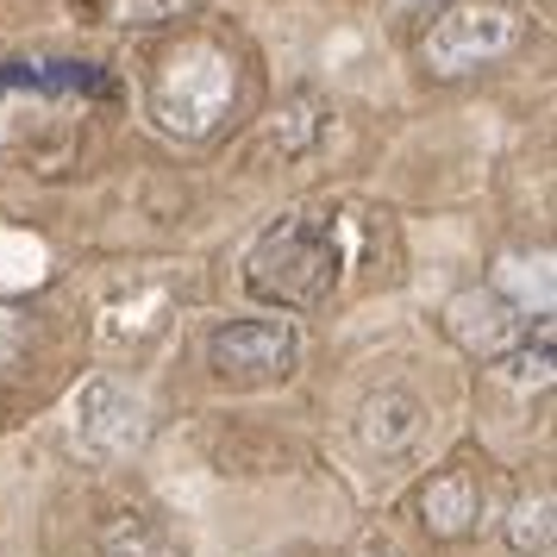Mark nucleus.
Masks as SVG:
<instances>
[{
  "instance_id": "dca6fc26",
  "label": "nucleus",
  "mask_w": 557,
  "mask_h": 557,
  "mask_svg": "<svg viewBox=\"0 0 557 557\" xmlns=\"http://www.w3.org/2000/svg\"><path fill=\"white\" fill-rule=\"evenodd\" d=\"M357 557H388V552H357Z\"/></svg>"
},
{
  "instance_id": "6e6552de",
  "label": "nucleus",
  "mask_w": 557,
  "mask_h": 557,
  "mask_svg": "<svg viewBox=\"0 0 557 557\" xmlns=\"http://www.w3.org/2000/svg\"><path fill=\"white\" fill-rule=\"evenodd\" d=\"M0 88H26V95H113L101 63L88 57H7Z\"/></svg>"
},
{
  "instance_id": "f03ea898",
  "label": "nucleus",
  "mask_w": 557,
  "mask_h": 557,
  "mask_svg": "<svg viewBox=\"0 0 557 557\" xmlns=\"http://www.w3.org/2000/svg\"><path fill=\"white\" fill-rule=\"evenodd\" d=\"M232 95H238V63H232L226 45L213 38H182L176 51L157 57L151 76V113L182 138H207L232 113Z\"/></svg>"
},
{
  "instance_id": "f257e3e1",
  "label": "nucleus",
  "mask_w": 557,
  "mask_h": 557,
  "mask_svg": "<svg viewBox=\"0 0 557 557\" xmlns=\"http://www.w3.org/2000/svg\"><path fill=\"white\" fill-rule=\"evenodd\" d=\"M345 270L338 245V213L332 207H301L257 238L245 251V288L270 307H313L332 295V282Z\"/></svg>"
},
{
  "instance_id": "9b49d317",
  "label": "nucleus",
  "mask_w": 557,
  "mask_h": 557,
  "mask_svg": "<svg viewBox=\"0 0 557 557\" xmlns=\"http://www.w3.org/2000/svg\"><path fill=\"white\" fill-rule=\"evenodd\" d=\"M502 376L507 382H520V388H545L552 382V320H539V326H527L513 345L502 351Z\"/></svg>"
},
{
  "instance_id": "4468645a",
  "label": "nucleus",
  "mask_w": 557,
  "mask_h": 557,
  "mask_svg": "<svg viewBox=\"0 0 557 557\" xmlns=\"http://www.w3.org/2000/svg\"><path fill=\"white\" fill-rule=\"evenodd\" d=\"M120 20H163V13H188V0H113Z\"/></svg>"
},
{
  "instance_id": "423d86ee",
  "label": "nucleus",
  "mask_w": 557,
  "mask_h": 557,
  "mask_svg": "<svg viewBox=\"0 0 557 557\" xmlns=\"http://www.w3.org/2000/svg\"><path fill=\"white\" fill-rule=\"evenodd\" d=\"M527 313H532V301H520V295H507V288L488 282V288H470V295L451 301V338L476 357H502L527 332Z\"/></svg>"
},
{
  "instance_id": "7ed1b4c3",
  "label": "nucleus",
  "mask_w": 557,
  "mask_h": 557,
  "mask_svg": "<svg viewBox=\"0 0 557 557\" xmlns=\"http://www.w3.org/2000/svg\"><path fill=\"white\" fill-rule=\"evenodd\" d=\"M520 13L513 7H495V0H457L438 13V26L426 32V63L438 76H463V70H482V63H502L513 45H520Z\"/></svg>"
},
{
  "instance_id": "39448f33",
  "label": "nucleus",
  "mask_w": 557,
  "mask_h": 557,
  "mask_svg": "<svg viewBox=\"0 0 557 557\" xmlns=\"http://www.w3.org/2000/svg\"><path fill=\"white\" fill-rule=\"evenodd\" d=\"M76 445L88 457H132L145 445V401L126 382L88 376L76 388Z\"/></svg>"
},
{
  "instance_id": "9d476101",
  "label": "nucleus",
  "mask_w": 557,
  "mask_h": 557,
  "mask_svg": "<svg viewBox=\"0 0 557 557\" xmlns=\"http://www.w3.org/2000/svg\"><path fill=\"white\" fill-rule=\"evenodd\" d=\"M101 557H182L176 532L163 527L157 513H126L101 532Z\"/></svg>"
},
{
  "instance_id": "1a4fd4ad",
  "label": "nucleus",
  "mask_w": 557,
  "mask_h": 557,
  "mask_svg": "<svg viewBox=\"0 0 557 557\" xmlns=\"http://www.w3.org/2000/svg\"><path fill=\"white\" fill-rule=\"evenodd\" d=\"M476 513H482V495H476V476H470V470H438V476L420 488V520H426L432 539L470 532Z\"/></svg>"
},
{
  "instance_id": "0eeeda50",
  "label": "nucleus",
  "mask_w": 557,
  "mask_h": 557,
  "mask_svg": "<svg viewBox=\"0 0 557 557\" xmlns=\"http://www.w3.org/2000/svg\"><path fill=\"white\" fill-rule=\"evenodd\" d=\"M357 438L382 457L413 451V445L426 438V401H420L413 388H376V395L363 401V413H357Z\"/></svg>"
},
{
  "instance_id": "20e7f679",
  "label": "nucleus",
  "mask_w": 557,
  "mask_h": 557,
  "mask_svg": "<svg viewBox=\"0 0 557 557\" xmlns=\"http://www.w3.org/2000/svg\"><path fill=\"white\" fill-rule=\"evenodd\" d=\"M207 363L220 382H282L301 363L295 320H232L207 332Z\"/></svg>"
},
{
  "instance_id": "f8f14e48",
  "label": "nucleus",
  "mask_w": 557,
  "mask_h": 557,
  "mask_svg": "<svg viewBox=\"0 0 557 557\" xmlns=\"http://www.w3.org/2000/svg\"><path fill=\"white\" fill-rule=\"evenodd\" d=\"M320 126H326V113H320V101H295V107H288V113L276 120V132H270V138L282 145V157H301L307 145L320 138Z\"/></svg>"
},
{
  "instance_id": "ddd939ff",
  "label": "nucleus",
  "mask_w": 557,
  "mask_h": 557,
  "mask_svg": "<svg viewBox=\"0 0 557 557\" xmlns=\"http://www.w3.org/2000/svg\"><path fill=\"white\" fill-rule=\"evenodd\" d=\"M545 513H552L545 502L513 507V552H545V539H552V520H545Z\"/></svg>"
},
{
  "instance_id": "2eb2a0df",
  "label": "nucleus",
  "mask_w": 557,
  "mask_h": 557,
  "mask_svg": "<svg viewBox=\"0 0 557 557\" xmlns=\"http://www.w3.org/2000/svg\"><path fill=\"white\" fill-rule=\"evenodd\" d=\"M20 345H26V320L0 301V363H7V357H20Z\"/></svg>"
}]
</instances>
